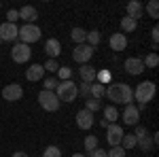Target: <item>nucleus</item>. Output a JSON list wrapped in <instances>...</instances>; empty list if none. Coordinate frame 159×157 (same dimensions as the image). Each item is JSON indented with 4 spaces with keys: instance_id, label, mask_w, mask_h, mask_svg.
<instances>
[{
    "instance_id": "nucleus-31",
    "label": "nucleus",
    "mask_w": 159,
    "mask_h": 157,
    "mask_svg": "<svg viewBox=\"0 0 159 157\" xmlns=\"http://www.w3.org/2000/svg\"><path fill=\"white\" fill-rule=\"evenodd\" d=\"M85 151L89 153V151H93V149H98V136H87L85 138Z\"/></svg>"
},
{
    "instance_id": "nucleus-20",
    "label": "nucleus",
    "mask_w": 159,
    "mask_h": 157,
    "mask_svg": "<svg viewBox=\"0 0 159 157\" xmlns=\"http://www.w3.org/2000/svg\"><path fill=\"white\" fill-rule=\"evenodd\" d=\"M104 94H106V85L93 81V83H91V87H89V96L96 98V100H100V98H104Z\"/></svg>"
},
{
    "instance_id": "nucleus-43",
    "label": "nucleus",
    "mask_w": 159,
    "mask_h": 157,
    "mask_svg": "<svg viewBox=\"0 0 159 157\" xmlns=\"http://www.w3.org/2000/svg\"><path fill=\"white\" fill-rule=\"evenodd\" d=\"M72 157H85V155H83V153H74Z\"/></svg>"
},
{
    "instance_id": "nucleus-42",
    "label": "nucleus",
    "mask_w": 159,
    "mask_h": 157,
    "mask_svg": "<svg viewBox=\"0 0 159 157\" xmlns=\"http://www.w3.org/2000/svg\"><path fill=\"white\" fill-rule=\"evenodd\" d=\"M11 157H30V155H28V153H24V151H15Z\"/></svg>"
},
{
    "instance_id": "nucleus-21",
    "label": "nucleus",
    "mask_w": 159,
    "mask_h": 157,
    "mask_svg": "<svg viewBox=\"0 0 159 157\" xmlns=\"http://www.w3.org/2000/svg\"><path fill=\"white\" fill-rule=\"evenodd\" d=\"M136 28H138V21L136 19L127 17V15L121 19V34H129V32H134Z\"/></svg>"
},
{
    "instance_id": "nucleus-13",
    "label": "nucleus",
    "mask_w": 159,
    "mask_h": 157,
    "mask_svg": "<svg viewBox=\"0 0 159 157\" xmlns=\"http://www.w3.org/2000/svg\"><path fill=\"white\" fill-rule=\"evenodd\" d=\"M123 123L125 125H138L140 123V110L136 109L134 104H127L123 110Z\"/></svg>"
},
{
    "instance_id": "nucleus-16",
    "label": "nucleus",
    "mask_w": 159,
    "mask_h": 157,
    "mask_svg": "<svg viewBox=\"0 0 159 157\" xmlns=\"http://www.w3.org/2000/svg\"><path fill=\"white\" fill-rule=\"evenodd\" d=\"M17 13H19V19H24L25 24H34V21L38 19V11L34 9V7H30V4L21 7Z\"/></svg>"
},
{
    "instance_id": "nucleus-17",
    "label": "nucleus",
    "mask_w": 159,
    "mask_h": 157,
    "mask_svg": "<svg viewBox=\"0 0 159 157\" xmlns=\"http://www.w3.org/2000/svg\"><path fill=\"white\" fill-rule=\"evenodd\" d=\"M79 74H81V79H83V83H93L96 76H98V68H93V66H89V64H83V66L79 68Z\"/></svg>"
},
{
    "instance_id": "nucleus-39",
    "label": "nucleus",
    "mask_w": 159,
    "mask_h": 157,
    "mask_svg": "<svg viewBox=\"0 0 159 157\" xmlns=\"http://www.w3.org/2000/svg\"><path fill=\"white\" fill-rule=\"evenodd\" d=\"M89 87H91V83H81V87H79V96L89 98Z\"/></svg>"
},
{
    "instance_id": "nucleus-40",
    "label": "nucleus",
    "mask_w": 159,
    "mask_h": 157,
    "mask_svg": "<svg viewBox=\"0 0 159 157\" xmlns=\"http://www.w3.org/2000/svg\"><path fill=\"white\" fill-rule=\"evenodd\" d=\"M85 157H106V151H102V149H93V151H89V153H87Z\"/></svg>"
},
{
    "instance_id": "nucleus-19",
    "label": "nucleus",
    "mask_w": 159,
    "mask_h": 157,
    "mask_svg": "<svg viewBox=\"0 0 159 157\" xmlns=\"http://www.w3.org/2000/svg\"><path fill=\"white\" fill-rule=\"evenodd\" d=\"M144 15V4L142 2H138V0H132L129 4H127V17H132V19H140Z\"/></svg>"
},
{
    "instance_id": "nucleus-28",
    "label": "nucleus",
    "mask_w": 159,
    "mask_h": 157,
    "mask_svg": "<svg viewBox=\"0 0 159 157\" xmlns=\"http://www.w3.org/2000/svg\"><path fill=\"white\" fill-rule=\"evenodd\" d=\"M142 64H144V68H157V64H159V55H157V53H148L147 58L142 60Z\"/></svg>"
},
{
    "instance_id": "nucleus-24",
    "label": "nucleus",
    "mask_w": 159,
    "mask_h": 157,
    "mask_svg": "<svg viewBox=\"0 0 159 157\" xmlns=\"http://www.w3.org/2000/svg\"><path fill=\"white\" fill-rule=\"evenodd\" d=\"M121 149H125V151H132L136 146V136L134 134H123V138H121Z\"/></svg>"
},
{
    "instance_id": "nucleus-26",
    "label": "nucleus",
    "mask_w": 159,
    "mask_h": 157,
    "mask_svg": "<svg viewBox=\"0 0 159 157\" xmlns=\"http://www.w3.org/2000/svg\"><path fill=\"white\" fill-rule=\"evenodd\" d=\"M136 146H140V149L147 153V151L153 149V138H151L148 134H147V136H142V138H136Z\"/></svg>"
},
{
    "instance_id": "nucleus-36",
    "label": "nucleus",
    "mask_w": 159,
    "mask_h": 157,
    "mask_svg": "<svg viewBox=\"0 0 159 157\" xmlns=\"http://www.w3.org/2000/svg\"><path fill=\"white\" fill-rule=\"evenodd\" d=\"M60 85V81L55 79V76H49V79H45V89L47 91H55V87Z\"/></svg>"
},
{
    "instance_id": "nucleus-2",
    "label": "nucleus",
    "mask_w": 159,
    "mask_h": 157,
    "mask_svg": "<svg viewBox=\"0 0 159 157\" xmlns=\"http://www.w3.org/2000/svg\"><path fill=\"white\" fill-rule=\"evenodd\" d=\"M153 98H155V83H153V81H142V83L136 85L134 100L138 102V106H136L138 110L147 109V104L153 100Z\"/></svg>"
},
{
    "instance_id": "nucleus-30",
    "label": "nucleus",
    "mask_w": 159,
    "mask_h": 157,
    "mask_svg": "<svg viewBox=\"0 0 159 157\" xmlns=\"http://www.w3.org/2000/svg\"><path fill=\"white\" fill-rule=\"evenodd\" d=\"M85 109L89 110V113H96V110H100V109H102V104H100V100H96V98H87Z\"/></svg>"
},
{
    "instance_id": "nucleus-10",
    "label": "nucleus",
    "mask_w": 159,
    "mask_h": 157,
    "mask_svg": "<svg viewBox=\"0 0 159 157\" xmlns=\"http://www.w3.org/2000/svg\"><path fill=\"white\" fill-rule=\"evenodd\" d=\"M93 123H96V115L89 113L87 109H83V110L76 113V125H79V130H89Z\"/></svg>"
},
{
    "instance_id": "nucleus-33",
    "label": "nucleus",
    "mask_w": 159,
    "mask_h": 157,
    "mask_svg": "<svg viewBox=\"0 0 159 157\" xmlns=\"http://www.w3.org/2000/svg\"><path fill=\"white\" fill-rule=\"evenodd\" d=\"M125 149L121 146H110V151H106V157H125Z\"/></svg>"
},
{
    "instance_id": "nucleus-6",
    "label": "nucleus",
    "mask_w": 159,
    "mask_h": 157,
    "mask_svg": "<svg viewBox=\"0 0 159 157\" xmlns=\"http://www.w3.org/2000/svg\"><path fill=\"white\" fill-rule=\"evenodd\" d=\"M30 58H32V49H30V45H24V43L13 45L11 60L15 62V64H25V62H30Z\"/></svg>"
},
{
    "instance_id": "nucleus-38",
    "label": "nucleus",
    "mask_w": 159,
    "mask_h": 157,
    "mask_svg": "<svg viewBox=\"0 0 159 157\" xmlns=\"http://www.w3.org/2000/svg\"><path fill=\"white\" fill-rule=\"evenodd\" d=\"M136 130H134V136L136 138H142V136H147V127H144V125H140V123H138V125H134Z\"/></svg>"
},
{
    "instance_id": "nucleus-23",
    "label": "nucleus",
    "mask_w": 159,
    "mask_h": 157,
    "mask_svg": "<svg viewBox=\"0 0 159 157\" xmlns=\"http://www.w3.org/2000/svg\"><path fill=\"white\" fill-rule=\"evenodd\" d=\"M117 119H119V113H117V109H115L112 104L104 106V121H106V123H115Z\"/></svg>"
},
{
    "instance_id": "nucleus-27",
    "label": "nucleus",
    "mask_w": 159,
    "mask_h": 157,
    "mask_svg": "<svg viewBox=\"0 0 159 157\" xmlns=\"http://www.w3.org/2000/svg\"><path fill=\"white\" fill-rule=\"evenodd\" d=\"M144 11L153 17V19H157L159 17V2L157 0H151V2H147V7H144Z\"/></svg>"
},
{
    "instance_id": "nucleus-44",
    "label": "nucleus",
    "mask_w": 159,
    "mask_h": 157,
    "mask_svg": "<svg viewBox=\"0 0 159 157\" xmlns=\"http://www.w3.org/2000/svg\"><path fill=\"white\" fill-rule=\"evenodd\" d=\"M0 7H2V2H0Z\"/></svg>"
},
{
    "instance_id": "nucleus-8",
    "label": "nucleus",
    "mask_w": 159,
    "mask_h": 157,
    "mask_svg": "<svg viewBox=\"0 0 159 157\" xmlns=\"http://www.w3.org/2000/svg\"><path fill=\"white\" fill-rule=\"evenodd\" d=\"M123 127L121 125H117V123H108V127H106V140H108L110 146H119L121 145V138H123Z\"/></svg>"
},
{
    "instance_id": "nucleus-34",
    "label": "nucleus",
    "mask_w": 159,
    "mask_h": 157,
    "mask_svg": "<svg viewBox=\"0 0 159 157\" xmlns=\"http://www.w3.org/2000/svg\"><path fill=\"white\" fill-rule=\"evenodd\" d=\"M43 68H45V72H57L60 70V64H57V60H47Z\"/></svg>"
},
{
    "instance_id": "nucleus-18",
    "label": "nucleus",
    "mask_w": 159,
    "mask_h": 157,
    "mask_svg": "<svg viewBox=\"0 0 159 157\" xmlns=\"http://www.w3.org/2000/svg\"><path fill=\"white\" fill-rule=\"evenodd\" d=\"M45 53L49 55V60H55L57 55L61 53V45L57 38H49L47 43H45Z\"/></svg>"
},
{
    "instance_id": "nucleus-12",
    "label": "nucleus",
    "mask_w": 159,
    "mask_h": 157,
    "mask_svg": "<svg viewBox=\"0 0 159 157\" xmlns=\"http://www.w3.org/2000/svg\"><path fill=\"white\" fill-rule=\"evenodd\" d=\"M17 34H19V28L15 24H7V21L0 24V40H2V43H4V40H9V43H11V40H17Z\"/></svg>"
},
{
    "instance_id": "nucleus-41",
    "label": "nucleus",
    "mask_w": 159,
    "mask_h": 157,
    "mask_svg": "<svg viewBox=\"0 0 159 157\" xmlns=\"http://www.w3.org/2000/svg\"><path fill=\"white\" fill-rule=\"evenodd\" d=\"M151 36H153V43H155V47H157V43H159V28H157V25L153 28V32H151Z\"/></svg>"
},
{
    "instance_id": "nucleus-9",
    "label": "nucleus",
    "mask_w": 159,
    "mask_h": 157,
    "mask_svg": "<svg viewBox=\"0 0 159 157\" xmlns=\"http://www.w3.org/2000/svg\"><path fill=\"white\" fill-rule=\"evenodd\" d=\"M2 98H4L7 102H17V100H21V98H24V89H21V85H19V83L4 85V89H2Z\"/></svg>"
},
{
    "instance_id": "nucleus-37",
    "label": "nucleus",
    "mask_w": 159,
    "mask_h": 157,
    "mask_svg": "<svg viewBox=\"0 0 159 157\" xmlns=\"http://www.w3.org/2000/svg\"><path fill=\"white\" fill-rule=\"evenodd\" d=\"M17 19H19V13L15 11V9H9L7 11V24H15Z\"/></svg>"
},
{
    "instance_id": "nucleus-1",
    "label": "nucleus",
    "mask_w": 159,
    "mask_h": 157,
    "mask_svg": "<svg viewBox=\"0 0 159 157\" xmlns=\"http://www.w3.org/2000/svg\"><path fill=\"white\" fill-rule=\"evenodd\" d=\"M104 96L108 98L112 104H125L127 106V104L134 102V89L125 83H108Z\"/></svg>"
},
{
    "instance_id": "nucleus-35",
    "label": "nucleus",
    "mask_w": 159,
    "mask_h": 157,
    "mask_svg": "<svg viewBox=\"0 0 159 157\" xmlns=\"http://www.w3.org/2000/svg\"><path fill=\"white\" fill-rule=\"evenodd\" d=\"M96 81H98V83H102V85H108L110 83V72H108V70H98Z\"/></svg>"
},
{
    "instance_id": "nucleus-7",
    "label": "nucleus",
    "mask_w": 159,
    "mask_h": 157,
    "mask_svg": "<svg viewBox=\"0 0 159 157\" xmlns=\"http://www.w3.org/2000/svg\"><path fill=\"white\" fill-rule=\"evenodd\" d=\"M93 58V47H89V45H76L74 47V51H72V60L76 62V64H87V62Z\"/></svg>"
},
{
    "instance_id": "nucleus-45",
    "label": "nucleus",
    "mask_w": 159,
    "mask_h": 157,
    "mask_svg": "<svg viewBox=\"0 0 159 157\" xmlns=\"http://www.w3.org/2000/svg\"><path fill=\"white\" fill-rule=\"evenodd\" d=\"M0 45H2V40H0Z\"/></svg>"
},
{
    "instance_id": "nucleus-25",
    "label": "nucleus",
    "mask_w": 159,
    "mask_h": 157,
    "mask_svg": "<svg viewBox=\"0 0 159 157\" xmlns=\"http://www.w3.org/2000/svg\"><path fill=\"white\" fill-rule=\"evenodd\" d=\"M100 40H102V36H100V32L98 30H91V32H87V38H85V43L89 45V47H98L100 45Z\"/></svg>"
},
{
    "instance_id": "nucleus-4",
    "label": "nucleus",
    "mask_w": 159,
    "mask_h": 157,
    "mask_svg": "<svg viewBox=\"0 0 159 157\" xmlns=\"http://www.w3.org/2000/svg\"><path fill=\"white\" fill-rule=\"evenodd\" d=\"M40 28H38L36 24H24L21 28H19V34H17V38L24 43V45H32V43H36V40H40Z\"/></svg>"
},
{
    "instance_id": "nucleus-32",
    "label": "nucleus",
    "mask_w": 159,
    "mask_h": 157,
    "mask_svg": "<svg viewBox=\"0 0 159 157\" xmlns=\"http://www.w3.org/2000/svg\"><path fill=\"white\" fill-rule=\"evenodd\" d=\"M72 76V70L68 68V66H60V70H57V81H68Z\"/></svg>"
},
{
    "instance_id": "nucleus-11",
    "label": "nucleus",
    "mask_w": 159,
    "mask_h": 157,
    "mask_svg": "<svg viewBox=\"0 0 159 157\" xmlns=\"http://www.w3.org/2000/svg\"><path fill=\"white\" fill-rule=\"evenodd\" d=\"M123 68H125V72L132 74V76H138V74L144 72V64L140 58H127L125 64H123Z\"/></svg>"
},
{
    "instance_id": "nucleus-22",
    "label": "nucleus",
    "mask_w": 159,
    "mask_h": 157,
    "mask_svg": "<svg viewBox=\"0 0 159 157\" xmlns=\"http://www.w3.org/2000/svg\"><path fill=\"white\" fill-rule=\"evenodd\" d=\"M70 38H72L76 45H85L87 30H83V28H72V32H70Z\"/></svg>"
},
{
    "instance_id": "nucleus-14",
    "label": "nucleus",
    "mask_w": 159,
    "mask_h": 157,
    "mask_svg": "<svg viewBox=\"0 0 159 157\" xmlns=\"http://www.w3.org/2000/svg\"><path fill=\"white\" fill-rule=\"evenodd\" d=\"M108 45L112 51H125L127 49V36L125 34H121V32H115V34H110V40H108Z\"/></svg>"
},
{
    "instance_id": "nucleus-15",
    "label": "nucleus",
    "mask_w": 159,
    "mask_h": 157,
    "mask_svg": "<svg viewBox=\"0 0 159 157\" xmlns=\"http://www.w3.org/2000/svg\"><path fill=\"white\" fill-rule=\"evenodd\" d=\"M45 76V68H43V64H30L28 66V70H25V79L28 81H32V83H36Z\"/></svg>"
},
{
    "instance_id": "nucleus-29",
    "label": "nucleus",
    "mask_w": 159,
    "mask_h": 157,
    "mask_svg": "<svg viewBox=\"0 0 159 157\" xmlns=\"http://www.w3.org/2000/svg\"><path fill=\"white\" fill-rule=\"evenodd\" d=\"M43 157H61V149L55 145H49L45 146V151H43Z\"/></svg>"
},
{
    "instance_id": "nucleus-5",
    "label": "nucleus",
    "mask_w": 159,
    "mask_h": 157,
    "mask_svg": "<svg viewBox=\"0 0 159 157\" xmlns=\"http://www.w3.org/2000/svg\"><path fill=\"white\" fill-rule=\"evenodd\" d=\"M38 104H40V109L47 110V113H55V110L60 109V100L55 96V91H47V89H43L40 94H38Z\"/></svg>"
},
{
    "instance_id": "nucleus-3",
    "label": "nucleus",
    "mask_w": 159,
    "mask_h": 157,
    "mask_svg": "<svg viewBox=\"0 0 159 157\" xmlns=\"http://www.w3.org/2000/svg\"><path fill=\"white\" fill-rule=\"evenodd\" d=\"M55 96L60 102L64 104H68V102H74L76 96H79V87L74 83L72 79H68V81H60V85L55 87Z\"/></svg>"
}]
</instances>
